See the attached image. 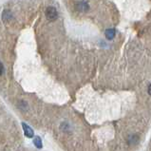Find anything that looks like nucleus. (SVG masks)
<instances>
[{
  "label": "nucleus",
  "mask_w": 151,
  "mask_h": 151,
  "mask_svg": "<svg viewBox=\"0 0 151 151\" xmlns=\"http://www.w3.org/2000/svg\"><path fill=\"white\" fill-rule=\"evenodd\" d=\"M46 16L47 18L50 21L56 20L58 17V12L56 11V9L54 7H48L46 10Z\"/></svg>",
  "instance_id": "obj_1"
},
{
  "label": "nucleus",
  "mask_w": 151,
  "mask_h": 151,
  "mask_svg": "<svg viewBox=\"0 0 151 151\" xmlns=\"http://www.w3.org/2000/svg\"><path fill=\"white\" fill-rule=\"evenodd\" d=\"M22 127L24 128V133H25V135L27 136L28 138H32L33 136V130L32 129L29 127V126H27L26 124H22Z\"/></svg>",
  "instance_id": "obj_2"
},
{
  "label": "nucleus",
  "mask_w": 151,
  "mask_h": 151,
  "mask_svg": "<svg viewBox=\"0 0 151 151\" xmlns=\"http://www.w3.org/2000/svg\"><path fill=\"white\" fill-rule=\"evenodd\" d=\"M76 8H77V10H78L79 12H87L89 9L88 3H86V2H80V3H78V4H77Z\"/></svg>",
  "instance_id": "obj_3"
},
{
  "label": "nucleus",
  "mask_w": 151,
  "mask_h": 151,
  "mask_svg": "<svg viewBox=\"0 0 151 151\" xmlns=\"http://www.w3.org/2000/svg\"><path fill=\"white\" fill-rule=\"evenodd\" d=\"M115 29H109L106 31V37L109 40H112L113 38L115 37Z\"/></svg>",
  "instance_id": "obj_4"
},
{
  "label": "nucleus",
  "mask_w": 151,
  "mask_h": 151,
  "mask_svg": "<svg viewBox=\"0 0 151 151\" xmlns=\"http://www.w3.org/2000/svg\"><path fill=\"white\" fill-rule=\"evenodd\" d=\"M33 144L35 145L36 147L41 148V147H42V140H41V138H40V137H35V138H34Z\"/></svg>",
  "instance_id": "obj_5"
},
{
  "label": "nucleus",
  "mask_w": 151,
  "mask_h": 151,
  "mask_svg": "<svg viewBox=\"0 0 151 151\" xmlns=\"http://www.w3.org/2000/svg\"><path fill=\"white\" fill-rule=\"evenodd\" d=\"M3 71H4V67H3L2 63L0 62V75L2 74V73H3Z\"/></svg>",
  "instance_id": "obj_6"
},
{
  "label": "nucleus",
  "mask_w": 151,
  "mask_h": 151,
  "mask_svg": "<svg viewBox=\"0 0 151 151\" xmlns=\"http://www.w3.org/2000/svg\"><path fill=\"white\" fill-rule=\"evenodd\" d=\"M147 91H148V94L151 96V84L149 85V87H148V89H147Z\"/></svg>",
  "instance_id": "obj_7"
}]
</instances>
